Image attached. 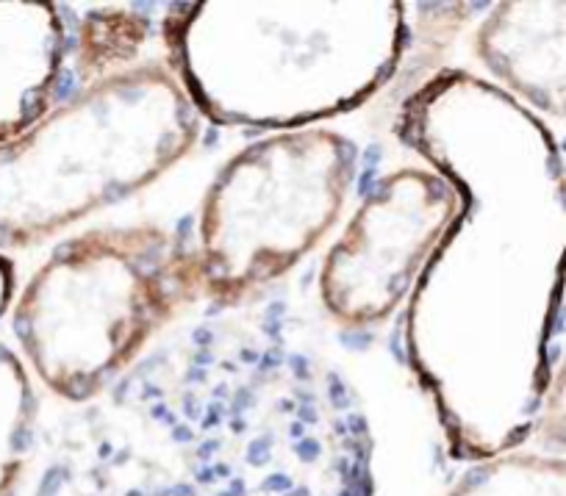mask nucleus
<instances>
[{"label":"nucleus","instance_id":"nucleus-10","mask_svg":"<svg viewBox=\"0 0 566 496\" xmlns=\"http://www.w3.org/2000/svg\"><path fill=\"white\" fill-rule=\"evenodd\" d=\"M448 496H566V457L503 452L478 461Z\"/></svg>","mask_w":566,"mask_h":496},{"label":"nucleus","instance_id":"nucleus-5","mask_svg":"<svg viewBox=\"0 0 566 496\" xmlns=\"http://www.w3.org/2000/svg\"><path fill=\"white\" fill-rule=\"evenodd\" d=\"M356 167V141L323 125L270 134L228 158L192 239L206 299L237 305L295 270L339 222Z\"/></svg>","mask_w":566,"mask_h":496},{"label":"nucleus","instance_id":"nucleus-8","mask_svg":"<svg viewBox=\"0 0 566 496\" xmlns=\"http://www.w3.org/2000/svg\"><path fill=\"white\" fill-rule=\"evenodd\" d=\"M67 51V25L56 3L0 0V145L56 106Z\"/></svg>","mask_w":566,"mask_h":496},{"label":"nucleus","instance_id":"nucleus-9","mask_svg":"<svg viewBox=\"0 0 566 496\" xmlns=\"http://www.w3.org/2000/svg\"><path fill=\"white\" fill-rule=\"evenodd\" d=\"M36 411L40 402L25 361L0 341V496L18 485L29 463Z\"/></svg>","mask_w":566,"mask_h":496},{"label":"nucleus","instance_id":"nucleus-11","mask_svg":"<svg viewBox=\"0 0 566 496\" xmlns=\"http://www.w3.org/2000/svg\"><path fill=\"white\" fill-rule=\"evenodd\" d=\"M145 34H148V23L134 14L106 12V18L92 14L81 29V73L95 81L114 70L128 67L123 62L125 59L130 62V56L145 42Z\"/></svg>","mask_w":566,"mask_h":496},{"label":"nucleus","instance_id":"nucleus-6","mask_svg":"<svg viewBox=\"0 0 566 496\" xmlns=\"http://www.w3.org/2000/svg\"><path fill=\"white\" fill-rule=\"evenodd\" d=\"M459 214V189L433 167H400L380 178L319 270V299L331 319L345 327L389 319L411 297Z\"/></svg>","mask_w":566,"mask_h":496},{"label":"nucleus","instance_id":"nucleus-7","mask_svg":"<svg viewBox=\"0 0 566 496\" xmlns=\"http://www.w3.org/2000/svg\"><path fill=\"white\" fill-rule=\"evenodd\" d=\"M475 53L520 106L566 119V3H497L478 29Z\"/></svg>","mask_w":566,"mask_h":496},{"label":"nucleus","instance_id":"nucleus-3","mask_svg":"<svg viewBox=\"0 0 566 496\" xmlns=\"http://www.w3.org/2000/svg\"><path fill=\"white\" fill-rule=\"evenodd\" d=\"M203 117L161 62L86 81L0 145V255L59 236L178 167Z\"/></svg>","mask_w":566,"mask_h":496},{"label":"nucleus","instance_id":"nucleus-13","mask_svg":"<svg viewBox=\"0 0 566 496\" xmlns=\"http://www.w3.org/2000/svg\"><path fill=\"white\" fill-rule=\"evenodd\" d=\"M14 264L7 258V255H0V319H3V314L9 310V305H12L14 299Z\"/></svg>","mask_w":566,"mask_h":496},{"label":"nucleus","instance_id":"nucleus-4","mask_svg":"<svg viewBox=\"0 0 566 496\" xmlns=\"http://www.w3.org/2000/svg\"><path fill=\"white\" fill-rule=\"evenodd\" d=\"M198 299L206 292L192 239L150 222L92 228L36 266L12 330L45 389L90 402Z\"/></svg>","mask_w":566,"mask_h":496},{"label":"nucleus","instance_id":"nucleus-1","mask_svg":"<svg viewBox=\"0 0 566 496\" xmlns=\"http://www.w3.org/2000/svg\"><path fill=\"white\" fill-rule=\"evenodd\" d=\"M406 145L461 194L406 316L413 372L450 452L489 461L536 433L566 288V167L549 130L492 81L442 73L402 108Z\"/></svg>","mask_w":566,"mask_h":496},{"label":"nucleus","instance_id":"nucleus-12","mask_svg":"<svg viewBox=\"0 0 566 496\" xmlns=\"http://www.w3.org/2000/svg\"><path fill=\"white\" fill-rule=\"evenodd\" d=\"M538 441L549 450L566 452V361L560 363L549 380L547 400L536 428Z\"/></svg>","mask_w":566,"mask_h":496},{"label":"nucleus","instance_id":"nucleus-2","mask_svg":"<svg viewBox=\"0 0 566 496\" xmlns=\"http://www.w3.org/2000/svg\"><path fill=\"white\" fill-rule=\"evenodd\" d=\"M178 81L226 128H317L378 95L408 45L391 0H209L167 18Z\"/></svg>","mask_w":566,"mask_h":496}]
</instances>
